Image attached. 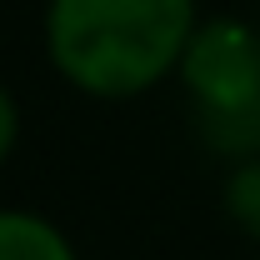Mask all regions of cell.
<instances>
[{"label":"cell","mask_w":260,"mask_h":260,"mask_svg":"<svg viewBox=\"0 0 260 260\" xmlns=\"http://www.w3.org/2000/svg\"><path fill=\"white\" fill-rule=\"evenodd\" d=\"M15 140H20V100L10 95V85L0 80V165L15 155Z\"/></svg>","instance_id":"cell-5"},{"label":"cell","mask_w":260,"mask_h":260,"mask_svg":"<svg viewBox=\"0 0 260 260\" xmlns=\"http://www.w3.org/2000/svg\"><path fill=\"white\" fill-rule=\"evenodd\" d=\"M220 205H225V220L240 235L260 240V155L235 160V170L225 175V190H220Z\"/></svg>","instance_id":"cell-4"},{"label":"cell","mask_w":260,"mask_h":260,"mask_svg":"<svg viewBox=\"0 0 260 260\" xmlns=\"http://www.w3.org/2000/svg\"><path fill=\"white\" fill-rule=\"evenodd\" d=\"M0 260H80L70 235L35 210H0Z\"/></svg>","instance_id":"cell-3"},{"label":"cell","mask_w":260,"mask_h":260,"mask_svg":"<svg viewBox=\"0 0 260 260\" xmlns=\"http://www.w3.org/2000/svg\"><path fill=\"white\" fill-rule=\"evenodd\" d=\"M195 25V0H50L45 55L80 95L130 100L180 70Z\"/></svg>","instance_id":"cell-1"},{"label":"cell","mask_w":260,"mask_h":260,"mask_svg":"<svg viewBox=\"0 0 260 260\" xmlns=\"http://www.w3.org/2000/svg\"><path fill=\"white\" fill-rule=\"evenodd\" d=\"M175 75L195 115H250L260 110V35L235 15L200 20Z\"/></svg>","instance_id":"cell-2"}]
</instances>
